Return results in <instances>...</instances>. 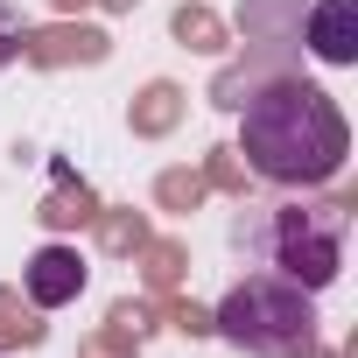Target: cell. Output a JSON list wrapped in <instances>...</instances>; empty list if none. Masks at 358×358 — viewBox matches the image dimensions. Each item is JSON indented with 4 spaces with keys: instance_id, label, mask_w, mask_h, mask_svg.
Wrapping results in <instances>:
<instances>
[{
    "instance_id": "16",
    "label": "cell",
    "mask_w": 358,
    "mask_h": 358,
    "mask_svg": "<svg viewBox=\"0 0 358 358\" xmlns=\"http://www.w3.org/2000/svg\"><path fill=\"white\" fill-rule=\"evenodd\" d=\"M106 323H113V330H127V337H148V330H162V302H141V295H120Z\"/></svg>"
},
{
    "instance_id": "18",
    "label": "cell",
    "mask_w": 358,
    "mask_h": 358,
    "mask_svg": "<svg viewBox=\"0 0 358 358\" xmlns=\"http://www.w3.org/2000/svg\"><path fill=\"white\" fill-rule=\"evenodd\" d=\"M162 323H169V330H183V337H211V309H204V302H169Z\"/></svg>"
},
{
    "instance_id": "10",
    "label": "cell",
    "mask_w": 358,
    "mask_h": 358,
    "mask_svg": "<svg viewBox=\"0 0 358 358\" xmlns=\"http://www.w3.org/2000/svg\"><path fill=\"white\" fill-rule=\"evenodd\" d=\"M134 267H141V281H148L155 295H176L183 274H190V246H183V239H148V246L134 253Z\"/></svg>"
},
{
    "instance_id": "17",
    "label": "cell",
    "mask_w": 358,
    "mask_h": 358,
    "mask_svg": "<svg viewBox=\"0 0 358 358\" xmlns=\"http://www.w3.org/2000/svg\"><path fill=\"white\" fill-rule=\"evenodd\" d=\"M78 358H141V337H127V330H92L85 344H78Z\"/></svg>"
},
{
    "instance_id": "20",
    "label": "cell",
    "mask_w": 358,
    "mask_h": 358,
    "mask_svg": "<svg viewBox=\"0 0 358 358\" xmlns=\"http://www.w3.org/2000/svg\"><path fill=\"white\" fill-rule=\"evenodd\" d=\"M50 8H57V15H85V8H92V0H50Z\"/></svg>"
},
{
    "instance_id": "4",
    "label": "cell",
    "mask_w": 358,
    "mask_h": 358,
    "mask_svg": "<svg viewBox=\"0 0 358 358\" xmlns=\"http://www.w3.org/2000/svg\"><path fill=\"white\" fill-rule=\"evenodd\" d=\"M15 57H29L36 71H64V64H106V57H113V36L71 15V22H50V29H22V50H15Z\"/></svg>"
},
{
    "instance_id": "7",
    "label": "cell",
    "mask_w": 358,
    "mask_h": 358,
    "mask_svg": "<svg viewBox=\"0 0 358 358\" xmlns=\"http://www.w3.org/2000/svg\"><path fill=\"white\" fill-rule=\"evenodd\" d=\"M302 29H309V50L323 57V64H358V0H316V8L302 15Z\"/></svg>"
},
{
    "instance_id": "15",
    "label": "cell",
    "mask_w": 358,
    "mask_h": 358,
    "mask_svg": "<svg viewBox=\"0 0 358 358\" xmlns=\"http://www.w3.org/2000/svg\"><path fill=\"white\" fill-rule=\"evenodd\" d=\"M197 176H204V190H225V197H246V162H239V148H211Z\"/></svg>"
},
{
    "instance_id": "11",
    "label": "cell",
    "mask_w": 358,
    "mask_h": 358,
    "mask_svg": "<svg viewBox=\"0 0 358 358\" xmlns=\"http://www.w3.org/2000/svg\"><path fill=\"white\" fill-rule=\"evenodd\" d=\"M169 36L183 43V50H197V57H218L232 29H225L211 8H204V0H183V8H176V22H169Z\"/></svg>"
},
{
    "instance_id": "5",
    "label": "cell",
    "mask_w": 358,
    "mask_h": 358,
    "mask_svg": "<svg viewBox=\"0 0 358 358\" xmlns=\"http://www.w3.org/2000/svg\"><path fill=\"white\" fill-rule=\"evenodd\" d=\"M22 288H29L36 309H64V302H78V295H85V260H78V246H64V239L36 246L29 267H22Z\"/></svg>"
},
{
    "instance_id": "19",
    "label": "cell",
    "mask_w": 358,
    "mask_h": 358,
    "mask_svg": "<svg viewBox=\"0 0 358 358\" xmlns=\"http://www.w3.org/2000/svg\"><path fill=\"white\" fill-rule=\"evenodd\" d=\"M15 50H22V22H15L8 0H0V64H15Z\"/></svg>"
},
{
    "instance_id": "23",
    "label": "cell",
    "mask_w": 358,
    "mask_h": 358,
    "mask_svg": "<svg viewBox=\"0 0 358 358\" xmlns=\"http://www.w3.org/2000/svg\"><path fill=\"white\" fill-rule=\"evenodd\" d=\"M0 358H8V351H0Z\"/></svg>"
},
{
    "instance_id": "1",
    "label": "cell",
    "mask_w": 358,
    "mask_h": 358,
    "mask_svg": "<svg viewBox=\"0 0 358 358\" xmlns=\"http://www.w3.org/2000/svg\"><path fill=\"white\" fill-rule=\"evenodd\" d=\"M246 127H239V155L253 176H267V183H330V176L344 169V113L330 106L323 85L309 78H267L246 106Z\"/></svg>"
},
{
    "instance_id": "13",
    "label": "cell",
    "mask_w": 358,
    "mask_h": 358,
    "mask_svg": "<svg viewBox=\"0 0 358 358\" xmlns=\"http://www.w3.org/2000/svg\"><path fill=\"white\" fill-rule=\"evenodd\" d=\"M29 351V344H43V323H36V302H22L15 288H0V351Z\"/></svg>"
},
{
    "instance_id": "12",
    "label": "cell",
    "mask_w": 358,
    "mask_h": 358,
    "mask_svg": "<svg viewBox=\"0 0 358 358\" xmlns=\"http://www.w3.org/2000/svg\"><path fill=\"white\" fill-rule=\"evenodd\" d=\"M92 225H99V246H106V253H141V246L155 239V232H148V211H134V204H120V211L99 204Z\"/></svg>"
},
{
    "instance_id": "2",
    "label": "cell",
    "mask_w": 358,
    "mask_h": 358,
    "mask_svg": "<svg viewBox=\"0 0 358 358\" xmlns=\"http://www.w3.org/2000/svg\"><path fill=\"white\" fill-rule=\"evenodd\" d=\"M211 330L253 358H302L316 344V309H309V288H295L281 274H246L211 309Z\"/></svg>"
},
{
    "instance_id": "14",
    "label": "cell",
    "mask_w": 358,
    "mask_h": 358,
    "mask_svg": "<svg viewBox=\"0 0 358 358\" xmlns=\"http://www.w3.org/2000/svg\"><path fill=\"white\" fill-rule=\"evenodd\" d=\"M155 204L190 218V211L204 204V176H197V169H162V176H155Z\"/></svg>"
},
{
    "instance_id": "8",
    "label": "cell",
    "mask_w": 358,
    "mask_h": 358,
    "mask_svg": "<svg viewBox=\"0 0 358 358\" xmlns=\"http://www.w3.org/2000/svg\"><path fill=\"white\" fill-rule=\"evenodd\" d=\"M50 176H57V183H50V197L36 204V218H43L50 232H78V225H92V218H99V190L85 183V176H78L64 155L50 162Z\"/></svg>"
},
{
    "instance_id": "6",
    "label": "cell",
    "mask_w": 358,
    "mask_h": 358,
    "mask_svg": "<svg viewBox=\"0 0 358 358\" xmlns=\"http://www.w3.org/2000/svg\"><path fill=\"white\" fill-rule=\"evenodd\" d=\"M302 0H239V36H246V50H267V57H295V43H302Z\"/></svg>"
},
{
    "instance_id": "21",
    "label": "cell",
    "mask_w": 358,
    "mask_h": 358,
    "mask_svg": "<svg viewBox=\"0 0 358 358\" xmlns=\"http://www.w3.org/2000/svg\"><path fill=\"white\" fill-rule=\"evenodd\" d=\"M106 8H113V15H134V8H141V0H106Z\"/></svg>"
},
{
    "instance_id": "3",
    "label": "cell",
    "mask_w": 358,
    "mask_h": 358,
    "mask_svg": "<svg viewBox=\"0 0 358 358\" xmlns=\"http://www.w3.org/2000/svg\"><path fill=\"white\" fill-rule=\"evenodd\" d=\"M344 218H351V197H330V204H288V211H274V232H267V246H274V267H281V281H295V288H330L337 281V267H344Z\"/></svg>"
},
{
    "instance_id": "22",
    "label": "cell",
    "mask_w": 358,
    "mask_h": 358,
    "mask_svg": "<svg viewBox=\"0 0 358 358\" xmlns=\"http://www.w3.org/2000/svg\"><path fill=\"white\" fill-rule=\"evenodd\" d=\"M302 358H337V351H316V344H309V351H302Z\"/></svg>"
},
{
    "instance_id": "9",
    "label": "cell",
    "mask_w": 358,
    "mask_h": 358,
    "mask_svg": "<svg viewBox=\"0 0 358 358\" xmlns=\"http://www.w3.org/2000/svg\"><path fill=\"white\" fill-rule=\"evenodd\" d=\"M183 106H190V92H183V85L155 78V85H141V92H134V106H127V127H134L141 141H162L176 120H183Z\"/></svg>"
}]
</instances>
